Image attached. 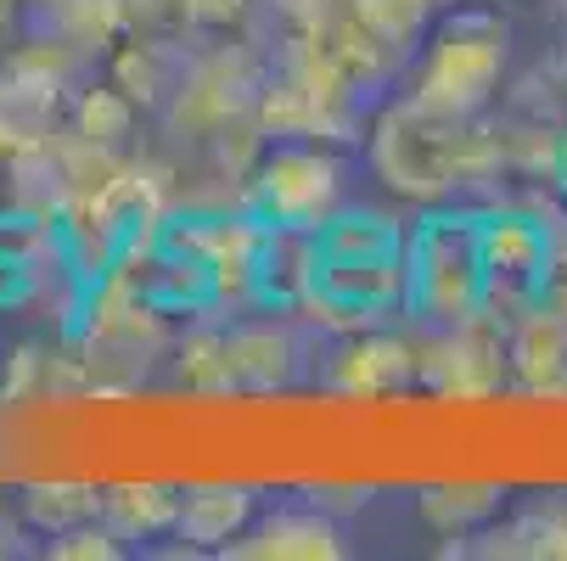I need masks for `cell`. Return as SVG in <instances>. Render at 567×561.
I'll use <instances>...</instances> for the list:
<instances>
[{
  "label": "cell",
  "instance_id": "17",
  "mask_svg": "<svg viewBox=\"0 0 567 561\" xmlns=\"http://www.w3.org/2000/svg\"><path fill=\"white\" fill-rule=\"evenodd\" d=\"M130 129V102H118L113 91H91L79 102V135L85 141H118Z\"/></svg>",
  "mask_w": 567,
  "mask_h": 561
},
{
  "label": "cell",
  "instance_id": "9",
  "mask_svg": "<svg viewBox=\"0 0 567 561\" xmlns=\"http://www.w3.org/2000/svg\"><path fill=\"white\" fill-rule=\"evenodd\" d=\"M512 337V371L528 393H567V314L534 309L528 320L506 332Z\"/></svg>",
  "mask_w": 567,
  "mask_h": 561
},
{
  "label": "cell",
  "instance_id": "2",
  "mask_svg": "<svg viewBox=\"0 0 567 561\" xmlns=\"http://www.w3.org/2000/svg\"><path fill=\"white\" fill-rule=\"evenodd\" d=\"M477 118H450L422 107L416 96H399L371 124V169L404 202H450L477 175Z\"/></svg>",
  "mask_w": 567,
  "mask_h": 561
},
{
  "label": "cell",
  "instance_id": "18",
  "mask_svg": "<svg viewBox=\"0 0 567 561\" xmlns=\"http://www.w3.org/2000/svg\"><path fill=\"white\" fill-rule=\"evenodd\" d=\"M29 550V517H12L0 506V555H23Z\"/></svg>",
  "mask_w": 567,
  "mask_h": 561
},
{
  "label": "cell",
  "instance_id": "14",
  "mask_svg": "<svg viewBox=\"0 0 567 561\" xmlns=\"http://www.w3.org/2000/svg\"><path fill=\"white\" fill-rule=\"evenodd\" d=\"M506 506V489L483 484V489H433L422 500V517L444 533V539H466L477 528H489V517Z\"/></svg>",
  "mask_w": 567,
  "mask_h": 561
},
{
  "label": "cell",
  "instance_id": "21",
  "mask_svg": "<svg viewBox=\"0 0 567 561\" xmlns=\"http://www.w3.org/2000/svg\"><path fill=\"white\" fill-rule=\"evenodd\" d=\"M450 7H461V0H439V12H450Z\"/></svg>",
  "mask_w": 567,
  "mask_h": 561
},
{
  "label": "cell",
  "instance_id": "13",
  "mask_svg": "<svg viewBox=\"0 0 567 561\" xmlns=\"http://www.w3.org/2000/svg\"><path fill=\"white\" fill-rule=\"evenodd\" d=\"M349 12L371 40H382V51H411L427 40L439 0H349Z\"/></svg>",
  "mask_w": 567,
  "mask_h": 561
},
{
  "label": "cell",
  "instance_id": "10",
  "mask_svg": "<svg viewBox=\"0 0 567 561\" xmlns=\"http://www.w3.org/2000/svg\"><path fill=\"white\" fill-rule=\"evenodd\" d=\"M483 544H472L477 555H556L567 561V500H539L528 511H517L512 522L477 528Z\"/></svg>",
  "mask_w": 567,
  "mask_h": 561
},
{
  "label": "cell",
  "instance_id": "24",
  "mask_svg": "<svg viewBox=\"0 0 567 561\" xmlns=\"http://www.w3.org/2000/svg\"><path fill=\"white\" fill-rule=\"evenodd\" d=\"M561 85H567V51H561Z\"/></svg>",
  "mask_w": 567,
  "mask_h": 561
},
{
  "label": "cell",
  "instance_id": "4",
  "mask_svg": "<svg viewBox=\"0 0 567 561\" xmlns=\"http://www.w3.org/2000/svg\"><path fill=\"white\" fill-rule=\"evenodd\" d=\"M512 62V23L489 7H450L433 18L422 40V62L411 73V91L422 107L450 118H477L495 102Z\"/></svg>",
  "mask_w": 567,
  "mask_h": 561
},
{
  "label": "cell",
  "instance_id": "8",
  "mask_svg": "<svg viewBox=\"0 0 567 561\" xmlns=\"http://www.w3.org/2000/svg\"><path fill=\"white\" fill-rule=\"evenodd\" d=\"M259 511V495L248 484H203V489H181V517H175V539H186L192 550H225L236 533H248Z\"/></svg>",
  "mask_w": 567,
  "mask_h": 561
},
{
  "label": "cell",
  "instance_id": "23",
  "mask_svg": "<svg viewBox=\"0 0 567 561\" xmlns=\"http://www.w3.org/2000/svg\"><path fill=\"white\" fill-rule=\"evenodd\" d=\"M0 29H7V0H0Z\"/></svg>",
  "mask_w": 567,
  "mask_h": 561
},
{
  "label": "cell",
  "instance_id": "5",
  "mask_svg": "<svg viewBox=\"0 0 567 561\" xmlns=\"http://www.w3.org/2000/svg\"><path fill=\"white\" fill-rule=\"evenodd\" d=\"M477 242H483V314L512 332L517 320L550 303V287L561 276L556 225L523 208H483Z\"/></svg>",
  "mask_w": 567,
  "mask_h": 561
},
{
  "label": "cell",
  "instance_id": "12",
  "mask_svg": "<svg viewBox=\"0 0 567 561\" xmlns=\"http://www.w3.org/2000/svg\"><path fill=\"white\" fill-rule=\"evenodd\" d=\"M102 517H107L124 539H157V533H175L181 495H175V489H157V484L102 489Z\"/></svg>",
  "mask_w": 567,
  "mask_h": 561
},
{
  "label": "cell",
  "instance_id": "19",
  "mask_svg": "<svg viewBox=\"0 0 567 561\" xmlns=\"http://www.w3.org/2000/svg\"><path fill=\"white\" fill-rule=\"evenodd\" d=\"M34 287V276L23 270V264H12V259H0V303H18L23 292Z\"/></svg>",
  "mask_w": 567,
  "mask_h": 561
},
{
  "label": "cell",
  "instance_id": "15",
  "mask_svg": "<svg viewBox=\"0 0 567 561\" xmlns=\"http://www.w3.org/2000/svg\"><path fill=\"white\" fill-rule=\"evenodd\" d=\"M23 517H29V528H40L51 539V533L85 522V517H102V489H62V484L51 489V484H40V489L23 495Z\"/></svg>",
  "mask_w": 567,
  "mask_h": 561
},
{
  "label": "cell",
  "instance_id": "22",
  "mask_svg": "<svg viewBox=\"0 0 567 561\" xmlns=\"http://www.w3.org/2000/svg\"><path fill=\"white\" fill-rule=\"evenodd\" d=\"M556 12H561V23H567V0H556Z\"/></svg>",
  "mask_w": 567,
  "mask_h": 561
},
{
  "label": "cell",
  "instance_id": "11",
  "mask_svg": "<svg viewBox=\"0 0 567 561\" xmlns=\"http://www.w3.org/2000/svg\"><path fill=\"white\" fill-rule=\"evenodd\" d=\"M411 360H416V349L393 343L388 326L382 332H354L343 360H338V387L343 393H382V387L411 376Z\"/></svg>",
  "mask_w": 567,
  "mask_h": 561
},
{
  "label": "cell",
  "instance_id": "1",
  "mask_svg": "<svg viewBox=\"0 0 567 561\" xmlns=\"http://www.w3.org/2000/svg\"><path fill=\"white\" fill-rule=\"evenodd\" d=\"M404 242L411 225H399L388 208H338L315 230L303 314L349 337L404 320Z\"/></svg>",
  "mask_w": 567,
  "mask_h": 561
},
{
  "label": "cell",
  "instance_id": "6",
  "mask_svg": "<svg viewBox=\"0 0 567 561\" xmlns=\"http://www.w3.org/2000/svg\"><path fill=\"white\" fill-rule=\"evenodd\" d=\"M343 208V164L327 146L281 141L248 175V214L276 230H320Z\"/></svg>",
  "mask_w": 567,
  "mask_h": 561
},
{
  "label": "cell",
  "instance_id": "3",
  "mask_svg": "<svg viewBox=\"0 0 567 561\" xmlns=\"http://www.w3.org/2000/svg\"><path fill=\"white\" fill-rule=\"evenodd\" d=\"M466 208L433 202L404 242V320L427 332H455L483 320V242Z\"/></svg>",
  "mask_w": 567,
  "mask_h": 561
},
{
  "label": "cell",
  "instance_id": "7",
  "mask_svg": "<svg viewBox=\"0 0 567 561\" xmlns=\"http://www.w3.org/2000/svg\"><path fill=\"white\" fill-rule=\"evenodd\" d=\"M219 555L230 561H343L349 539L332 511L315 506H276L248 522V533H236Z\"/></svg>",
  "mask_w": 567,
  "mask_h": 561
},
{
  "label": "cell",
  "instance_id": "20",
  "mask_svg": "<svg viewBox=\"0 0 567 561\" xmlns=\"http://www.w3.org/2000/svg\"><path fill=\"white\" fill-rule=\"evenodd\" d=\"M550 180H556V191H561V202H567V124H561V135H556V146H550Z\"/></svg>",
  "mask_w": 567,
  "mask_h": 561
},
{
  "label": "cell",
  "instance_id": "16",
  "mask_svg": "<svg viewBox=\"0 0 567 561\" xmlns=\"http://www.w3.org/2000/svg\"><path fill=\"white\" fill-rule=\"evenodd\" d=\"M118 539H124V533H118L107 517H85V522H73V528L51 533V539H45V555H56V561H91V555L118 561V555H124Z\"/></svg>",
  "mask_w": 567,
  "mask_h": 561
}]
</instances>
